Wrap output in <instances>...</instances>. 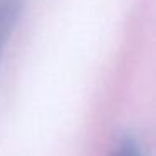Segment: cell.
Returning a JSON list of instances; mask_svg holds the SVG:
<instances>
[{"label": "cell", "mask_w": 156, "mask_h": 156, "mask_svg": "<svg viewBox=\"0 0 156 156\" xmlns=\"http://www.w3.org/2000/svg\"><path fill=\"white\" fill-rule=\"evenodd\" d=\"M24 9L25 0H0V57L20 20Z\"/></svg>", "instance_id": "6da1fadb"}, {"label": "cell", "mask_w": 156, "mask_h": 156, "mask_svg": "<svg viewBox=\"0 0 156 156\" xmlns=\"http://www.w3.org/2000/svg\"><path fill=\"white\" fill-rule=\"evenodd\" d=\"M111 156H143L139 151V146L136 144L134 139L124 138L116 144V148L112 149Z\"/></svg>", "instance_id": "7a4b0ae2"}]
</instances>
